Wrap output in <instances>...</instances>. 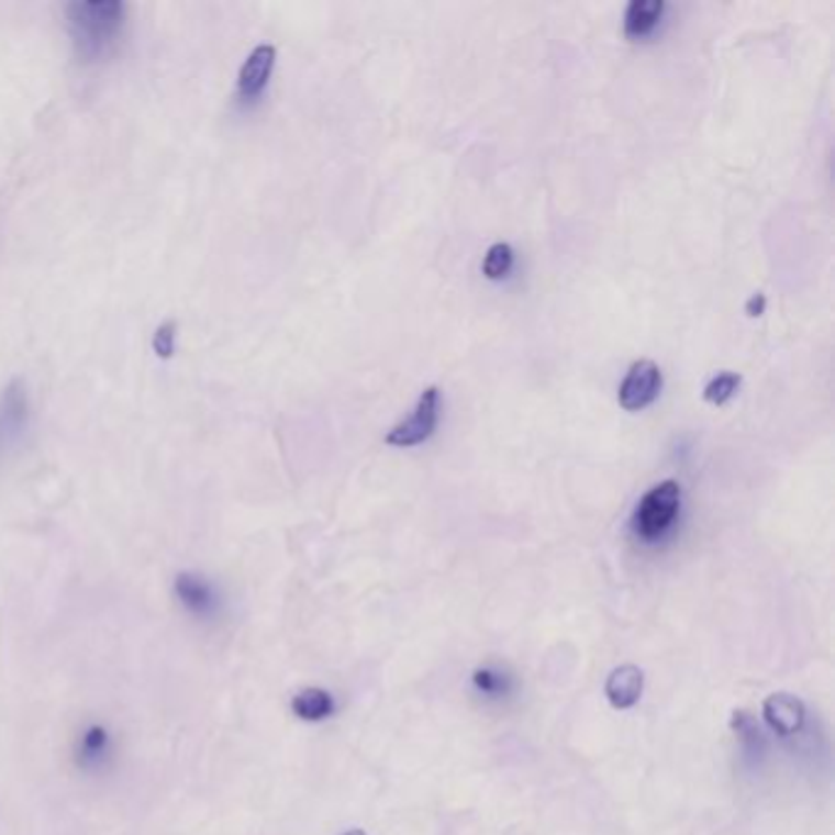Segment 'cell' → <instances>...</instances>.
Segmentation results:
<instances>
[{
  "label": "cell",
  "mask_w": 835,
  "mask_h": 835,
  "mask_svg": "<svg viewBox=\"0 0 835 835\" xmlns=\"http://www.w3.org/2000/svg\"><path fill=\"white\" fill-rule=\"evenodd\" d=\"M289 709H292V713L297 715L299 721L321 723V721H326V719H331V715H334L336 703H334V695H331L326 689L309 687V689H302L292 695V703H289Z\"/></svg>",
  "instance_id": "10"
},
{
  "label": "cell",
  "mask_w": 835,
  "mask_h": 835,
  "mask_svg": "<svg viewBox=\"0 0 835 835\" xmlns=\"http://www.w3.org/2000/svg\"><path fill=\"white\" fill-rule=\"evenodd\" d=\"M765 312V294H753L747 302V314L749 316H759Z\"/></svg>",
  "instance_id": "18"
},
{
  "label": "cell",
  "mask_w": 835,
  "mask_h": 835,
  "mask_svg": "<svg viewBox=\"0 0 835 835\" xmlns=\"http://www.w3.org/2000/svg\"><path fill=\"white\" fill-rule=\"evenodd\" d=\"M125 5L118 0H79L67 8L71 37L84 57H99L123 27Z\"/></svg>",
  "instance_id": "1"
},
{
  "label": "cell",
  "mask_w": 835,
  "mask_h": 835,
  "mask_svg": "<svg viewBox=\"0 0 835 835\" xmlns=\"http://www.w3.org/2000/svg\"><path fill=\"white\" fill-rule=\"evenodd\" d=\"M642 691H645V671L635 664H623L610 671V677L605 681V695L613 709L617 711H627L639 701Z\"/></svg>",
  "instance_id": "9"
},
{
  "label": "cell",
  "mask_w": 835,
  "mask_h": 835,
  "mask_svg": "<svg viewBox=\"0 0 835 835\" xmlns=\"http://www.w3.org/2000/svg\"><path fill=\"white\" fill-rule=\"evenodd\" d=\"M733 727L737 731V735L743 737V743H745L747 747H753V749L765 747L762 737H759V731H757L755 721L749 719L747 713H735V715H733Z\"/></svg>",
  "instance_id": "15"
},
{
  "label": "cell",
  "mask_w": 835,
  "mask_h": 835,
  "mask_svg": "<svg viewBox=\"0 0 835 835\" xmlns=\"http://www.w3.org/2000/svg\"><path fill=\"white\" fill-rule=\"evenodd\" d=\"M153 348L159 358L172 356L175 353V321H167V324H163L155 331Z\"/></svg>",
  "instance_id": "17"
},
{
  "label": "cell",
  "mask_w": 835,
  "mask_h": 835,
  "mask_svg": "<svg viewBox=\"0 0 835 835\" xmlns=\"http://www.w3.org/2000/svg\"><path fill=\"white\" fill-rule=\"evenodd\" d=\"M664 0H633L625 10V35L642 40L657 30L664 15Z\"/></svg>",
  "instance_id": "11"
},
{
  "label": "cell",
  "mask_w": 835,
  "mask_h": 835,
  "mask_svg": "<svg viewBox=\"0 0 835 835\" xmlns=\"http://www.w3.org/2000/svg\"><path fill=\"white\" fill-rule=\"evenodd\" d=\"M341 835H366V833H363V831H358V828H356V831H348V833H341Z\"/></svg>",
  "instance_id": "19"
},
{
  "label": "cell",
  "mask_w": 835,
  "mask_h": 835,
  "mask_svg": "<svg viewBox=\"0 0 835 835\" xmlns=\"http://www.w3.org/2000/svg\"><path fill=\"white\" fill-rule=\"evenodd\" d=\"M275 59H277V49L272 45H260L255 47L248 59H245L243 69L238 74V96L245 101L255 99L260 96L263 89L270 81V74L275 69Z\"/></svg>",
  "instance_id": "8"
},
{
  "label": "cell",
  "mask_w": 835,
  "mask_h": 835,
  "mask_svg": "<svg viewBox=\"0 0 835 835\" xmlns=\"http://www.w3.org/2000/svg\"><path fill=\"white\" fill-rule=\"evenodd\" d=\"M474 681H476V687L488 695H500V693L508 691V679L500 677V673H496V671H490V669L476 671Z\"/></svg>",
  "instance_id": "16"
},
{
  "label": "cell",
  "mask_w": 835,
  "mask_h": 835,
  "mask_svg": "<svg viewBox=\"0 0 835 835\" xmlns=\"http://www.w3.org/2000/svg\"><path fill=\"white\" fill-rule=\"evenodd\" d=\"M438 407H442V392H438V388H426L420 394V400H416L412 414L398 426H392L388 436H385V442L400 448L424 444L438 424Z\"/></svg>",
  "instance_id": "4"
},
{
  "label": "cell",
  "mask_w": 835,
  "mask_h": 835,
  "mask_svg": "<svg viewBox=\"0 0 835 835\" xmlns=\"http://www.w3.org/2000/svg\"><path fill=\"white\" fill-rule=\"evenodd\" d=\"M172 593L177 603L189 617L199 620V623H213L223 615V595L219 586L209 581L207 576L194 571H181L175 576Z\"/></svg>",
  "instance_id": "3"
},
{
  "label": "cell",
  "mask_w": 835,
  "mask_h": 835,
  "mask_svg": "<svg viewBox=\"0 0 835 835\" xmlns=\"http://www.w3.org/2000/svg\"><path fill=\"white\" fill-rule=\"evenodd\" d=\"M27 420V398L20 382H13L0 400V436L10 438L23 432Z\"/></svg>",
  "instance_id": "12"
},
{
  "label": "cell",
  "mask_w": 835,
  "mask_h": 835,
  "mask_svg": "<svg viewBox=\"0 0 835 835\" xmlns=\"http://www.w3.org/2000/svg\"><path fill=\"white\" fill-rule=\"evenodd\" d=\"M765 721L777 735H797L801 727H804L806 721V709L804 701L797 699L794 693H772L762 705Z\"/></svg>",
  "instance_id": "7"
},
{
  "label": "cell",
  "mask_w": 835,
  "mask_h": 835,
  "mask_svg": "<svg viewBox=\"0 0 835 835\" xmlns=\"http://www.w3.org/2000/svg\"><path fill=\"white\" fill-rule=\"evenodd\" d=\"M681 488L677 480H661L645 492L633 515V530L642 539H659L679 515Z\"/></svg>",
  "instance_id": "2"
},
{
  "label": "cell",
  "mask_w": 835,
  "mask_h": 835,
  "mask_svg": "<svg viewBox=\"0 0 835 835\" xmlns=\"http://www.w3.org/2000/svg\"><path fill=\"white\" fill-rule=\"evenodd\" d=\"M661 370L655 360H635L617 390V402L627 412H639L659 398Z\"/></svg>",
  "instance_id": "5"
},
{
  "label": "cell",
  "mask_w": 835,
  "mask_h": 835,
  "mask_svg": "<svg viewBox=\"0 0 835 835\" xmlns=\"http://www.w3.org/2000/svg\"><path fill=\"white\" fill-rule=\"evenodd\" d=\"M512 265H515V253H512L510 245L492 243L483 258V275L488 280H502V277L510 275Z\"/></svg>",
  "instance_id": "13"
},
{
  "label": "cell",
  "mask_w": 835,
  "mask_h": 835,
  "mask_svg": "<svg viewBox=\"0 0 835 835\" xmlns=\"http://www.w3.org/2000/svg\"><path fill=\"white\" fill-rule=\"evenodd\" d=\"M741 382L743 378L733 370H723L719 375H713L709 385L703 388V400L711 404H725L737 392V388H741Z\"/></svg>",
  "instance_id": "14"
},
{
  "label": "cell",
  "mask_w": 835,
  "mask_h": 835,
  "mask_svg": "<svg viewBox=\"0 0 835 835\" xmlns=\"http://www.w3.org/2000/svg\"><path fill=\"white\" fill-rule=\"evenodd\" d=\"M115 757L113 733L103 723H91L84 727L74 743V759L81 772L99 775L111 767Z\"/></svg>",
  "instance_id": "6"
}]
</instances>
